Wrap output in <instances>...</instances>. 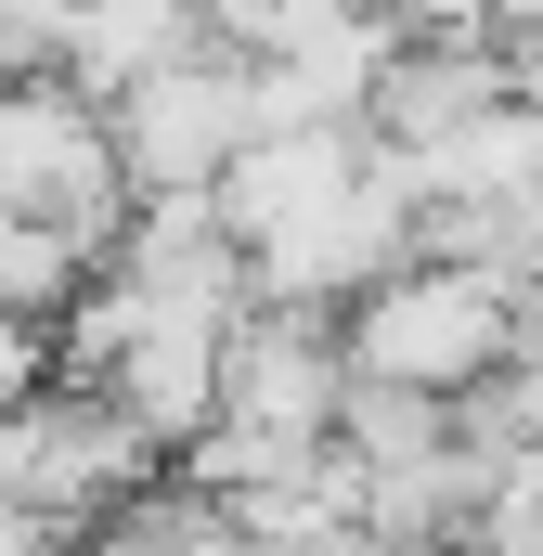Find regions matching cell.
Listing matches in <instances>:
<instances>
[{
  "label": "cell",
  "mask_w": 543,
  "mask_h": 556,
  "mask_svg": "<svg viewBox=\"0 0 543 556\" xmlns=\"http://www.w3.org/2000/svg\"><path fill=\"white\" fill-rule=\"evenodd\" d=\"M0 207H13V220L78 233L91 260H104V247H117V220H130V181H117L104 104H91V91H65L52 65H39V78H0Z\"/></svg>",
  "instance_id": "obj_2"
},
{
  "label": "cell",
  "mask_w": 543,
  "mask_h": 556,
  "mask_svg": "<svg viewBox=\"0 0 543 556\" xmlns=\"http://www.w3.org/2000/svg\"><path fill=\"white\" fill-rule=\"evenodd\" d=\"M337 389H350V363H337V311H311V298H247L233 337H220V402H207V415L247 427L272 466H298V453H324Z\"/></svg>",
  "instance_id": "obj_3"
},
{
  "label": "cell",
  "mask_w": 543,
  "mask_h": 556,
  "mask_svg": "<svg viewBox=\"0 0 543 556\" xmlns=\"http://www.w3.org/2000/svg\"><path fill=\"white\" fill-rule=\"evenodd\" d=\"M350 168H363V130H247L233 155H220L207 207H220L233 247H260V233H285V220H311Z\"/></svg>",
  "instance_id": "obj_6"
},
{
  "label": "cell",
  "mask_w": 543,
  "mask_h": 556,
  "mask_svg": "<svg viewBox=\"0 0 543 556\" xmlns=\"http://www.w3.org/2000/svg\"><path fill=\"white\" fill-rule=\"evenodd\" d=\"M194 39H207L194 0H52V78L91 91V104H117L130 78H155V65L194 52Z\"/></svg>",
  "instance_id": "obj_8"
},
{
  "label": "cell",
  "mask_w": 543,
  "mask_h": 556,
  "mask_svg": "<svg viewBox=\"0 0 543 556\" xmlns=\"http://www.w3.org/2000/svg\"><path fill=\"white\" fill-rule=\"evenodd\" d=\"M479 104H505L492 39H389L376 78H363V142H440V130H466Z\"/></svg>",
  "instance_id": "obj_7"
},
{
  "label": "cell",
  "mask_w": 543,
  "mask_h": 556,
  "mask_svg": "<svg viewBox=\"0 0 543 556\" xmlns=\"http://www.w3.org/2000/svg\"><path fill=\"white\" fill-rule=\"evenodd\" d=\"M104 142H117V181H130V194L220 181V155L247 142V52H220V39L168 52L155 78H130V91L104 104Z\"/></svg>",
  "instance_id": "obj_4"
},
{
  "label": "cell",
  "mask_w": 543,
  "mask_h": 556,
  "mask_svg": "<svg viewBox=\"0 0 543 556\" xmlns=\"http://www.w3.org/2000/svg\"><path fill=\"white\" fill-rule=\"evenodd\" d=\"M466 556H543V440H505L479 466V518H466Z\"/></svg>",
  "instance_id": "obj_10"
},
{
  "label": "cell",
  "mask_w": 543,
  "mask_h": 556,
  "mask_svg": "<svg viewBox=\"0 0 543 556\" xmlns=\"http://www.w3.org/2000/svg\"><path fill=\"white\" fill-rule=\"evenodd\" d=\"M220 337H233V324H207V311H142L91 389H104L117 415H142L168 453H181V440L207 427V402H220Z\"/></svg>",
  "instance_id": "obj_5"
},
{
  "label": "cell",
  "mask_w": 543,
  "mask_h": 556,
  "mask_svg": "<svg viewBox=\"0 0 543 556\" xmlns=\"http://www.w3.org/2000/svg\"><path fill=\"white\" fill-rule=\"evenodd\" d=\"M78 285H91V247H78V233H52V220H13V207H0V311H13V324H39V337H52V311H65Z\"/></svg>",
  "instance_id": "obj_9"
},
{
  "label": "cell",
  "mask_w": 543,
  "mask_h": 556,
  "mask_svg": "<svg viewBox=\"0 0 543 556\" xmlns=\"http://www.w3.org/2000/svg\"><path fill=\"white\" fill-rule=\"evenodd\" d=\"M518 350V273H492V260H440V247H414L389 260L376 285H350L337 298V363L350 376H376V389H466V376H492Z\"/></svg>",
  "instance_id": "obj_1"
}]
</instances>
